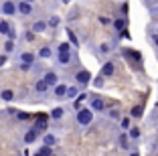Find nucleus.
<instances>
[{
    "label": "nucleus",
    "instance_id": "nucleus-1",
    "mask_svg": "<svg viewBox=\"0 0 158 156\" xmlns=\"http://www.w3.org/2000/svg\"><path fill=\"white\" fill-rule=\"evenodd\" d=\"M75 59V51L71 43H61L57 47V63L59 65H69Z\"/></svg>",
    "mask_w": 158,
    "mask_h": 156
},
{
    "label": "nucleus",
    "instance_id": "nucleus-2",
    "mask_svg": "<svg viewBox=\"0 0 158 156\" xmlns=\"http://www.w3.org/2000/svg\"><path fill=\"white\" fill-rule=\"evenodd\" d=\"M75 120H77L79 126H89L93 122V110L91 108H81V110H77V116H75Z\"/></svg>",
    "mask_w": 158,
    "mask_h": 156
},
{
    "label": "nucleus",
    "instance_id": "nucleus-3",
    "mask_svg": "<svg viewBox=\"0 0 158 156\" xmlns=\"http://www.w3.org/2000/svg\"><path fill=\"white\" fill-rule=\"evenodd\" d=\"M19 2L16 0H4L2 4H0V12L6 14V16H14V14H19Z\"/></svg>",
    "mask_w": 158,
    "mask_h": 156
},
{
    "label": "nucleus",
    "instance_id": "nucleus-4",
    "mask_svg": "<svg viewBox=\"0 0 158 156\" xmlns=\"http://www.w3.org/2000/svg\"><path fill=\"white\" fill-rule=\"evenodd\" d=\"M75 83H77L79 87H85L91 83V73H89L87 69H79L77 73H75Z\"/></svg>",
    "mask_w": 158,
    "mask_h": 156
},
{
    "label": "nucleus",
    "instance_id": "nucleus-5",
    "mask_svg": "<svg viewBox=\"0 0 158 156\" xmlns=\"http://www.w3.org/2000/svg\"><path fill=\"white\" fill-rule=\"evenodd\" d=\"M47 126H49V116H47V114H39V118H37V122H35L33 128L37 130L39 134H43L47 130Z\"/></svg>",
    "mask_w": 158,
    "mask_h": 156
},
{
    "label": "nucleus",
    "instance_id": "nucleus-6",
    "mask_svg": "<svg viewBox=\"0 0 158 156\" xmlns=\"http://www.w3.org/2000/svg\"><path fill=\"white\" fill-rule=\"evenodd\" d=\"M43 79L49 83V87H55L57 83H59V75H57V71H45V73H43Z\"/></svg>",
    "mask_w": 158,
    "mask_h": 156
},
{
    "label": "nucleus",
    "instance_id": "nucleus-7",
    "mask_svg": "<svg viewBox=\"0 0 158 156\" xmlns=\"http://www.w3.org/2000/svg\"><path fill=\"white\" fill-rule=\"evenodd\" d=\"M19 14L23 16H28V14H33V2H24V0H19Z\"/></svg>",
    "mask_w": 158,
    "mask_h": 156
},
{
    "label": "nucleus",
    "instance_id": "nucleus-8",
    "mask_svg": "<svg viewBox=\"0 0 158 156\" xmlns=\"http://www.w3.org/2000/svg\"><path fill=\"white\" fill-rule=\"evenodd\" d=\"M67 85L65 83H57L55 87H53V95L57 97V99H63V97H67Z\"/></svg>",
    "mask_w": 158,
    "mask_h": 156
},
{
    "label": "nucleus",
    "instance_id": "nucleus-9",
    "mask_svg": "<svg viewBox=\"0 0 158 156\" xmlns=\"http://www.w3.org/2000/svg\"><path fill=\"white\" fill-rule=\"evenodd\" d=\"M49 89H51V87H49V83H47V81H45L43 77L35 81V93H39V95H43V93H47Z\"/></svg>",
    "mask_w": 158,
    "mask_h": 156
},
{
    "label": "nucleus",
    "instance_id": "nucleus-10",
    "mask_svg": "<svg viewBox=\"0 0 158 156\" xmlns=\"http://www.w3.org/2000/svg\"><path fill=\"white\" fill-rule=\"evenodd\" d=\"M114 73H116V65H114L112 61H107V63L102 65V75L103 77H112Z\"/></svg>",
    "mask_w": 158,
    "mask_h": 156
},
{
    "label": "nucleus",
    "instance_id": "nucleus-11",
    "mask_svg": "<svg viewBox=\"0 0 158 156\" xmlns=\"http://www.w3.org/2000/svg\"><path fill=\"white\" fill-rule=\"evenodd\" d=\"M91 110L93 112H103L106 110V101L102 97H91Z\"/></svg>",
    "mask_w": 158,
    "mask_h": 156
},
{
    "label": "nucleus",
    "instance_id": "nucleus-12",
    "mask_svg": "<svg viewBox=\"0 0 158 156\" xmlns=\"http://www.w3.org/2000/svg\"><path fill=\"white\" fill-rule=\"evenodd\" d=\"M10 32H12V24H10L8 20L0 19V35H2V37H8Z\"/></svg>",
    "mask_w": 158,
    "mask_h": 156
},
{
    "label": "nucleus",
    "instance_id": "nucleus-13",
    "mask_svg": "<svg viewBox=\"0 0 158 156\" xmlns=\"http://www.w3.org/2000/svg\"><path fill=\"white\" fill-rule=\"evenodd\" d=\"M39 136H41V134H39V132H37L35 128H31V130H28L27 134H24V138H23V140H24V144H33V142L37 140Z\"/></svg>",
    "mask_w": 158,
    "mask_h": 156
},
{
    "label": "nucleus",
    "instance_id": "nucleus-14",
    "mask_svg": "<svg viewBox=\"0 0 158 156\" xmlns=\"http://www.w3.org/2000/svg\"><path fill=\"white\" fill-rule=\"evenodd\" d=\"M118 144H120V148L128 150V148H130V136H128V134H120V138H118Z\"/></svg>",
    "mask_w": 158,
    "mask_h": 156
},
{
    "label": "nucleus",
    "instance_id": "nucleus-15",
    "mask_svg": "<svg viewBox=\"0 0 158 156\" xmlns=\"http://www.w3.org/2000/svg\"><path fill=\"white\" fill-rule=\"evenodd\" d=\"M47 28H49V23H47V20H37V23L33 24V31L35 32H45Z\"/></svg>",
    "mask_w": 158,
    "mask_h": 156
},
{
    "label": "nucleus",
    "instance_id": "nucleus-16",
    "mask_svg": "<svg viewBox=\"0 0 158 156\" xmlns=\"http://www.w3.org/2000/svg\"><path fill=\"white\" fill-rule=\"evenodd\" d=\"M77 97H79V85L75 83V85H71L67 89V99H77Z\"/></svg>",
    "mask_w": 158,
    "mask_h": 156
},
{
    "label": "nucleus",
    "instance_id": "nucleus-17",
    "mask_svg": "<svg viewBox=\"0 0 158 156\" xmlns=\"http://www.w3.org/2000/svg\"><path fill=\"white\" fill-rule=\"evenodd\" d=\"M0 99L2 101H14V91L12 89H2L0 91Z\"/></svg>",
    "mask_w": 158,
    "mask_h": 156
},
{
    "label": "nucleus",
    "instance_id": "nucleus-18",
    "mask_svg": "<svg viewBox=\"0 0 158 156\" xmlns=\"http://www.w3.org/2000/svg\"><path fill=\"white\" fill-rule=\"evenodd\" d=\"M65 116V110L63 108H55V110L51 112V118H53V122H61V118Z\"/></svg>",
    "mask_w": 158,
    "mask_h": 156
},
{
    "label": "nucleus",
    "instance_id": "nucleus-19",
    "mask_svg": "<svg viewBox=\"0 0 158 156\" xmlns=\"http://www.w3.org/2000/svg\"><path fill=\"white\" fill-rule=\"evenodd\" d=\"M39 57H41V59H51V57H53V49H51V47H41Z\"/></svg>",
    "mask_w": 158,
    "mask_h": 156
},
{
    "label": "nucleus",
    "instance_id": "nucleus-20",
    "mask_svg": "<svg viewBox=\"0 0 158 156\" xmlns=\"http://www.w3.org/2000/svg\"><path fill=\"white\" fill-rule=\"evenodd\" d=\"M19 63H28V65H33L35 63V55L33 53H23L19 59Z\"/></svg>",
    "mask_w": 158,
    "mask_h": 156
},
{
    "label": "nucleus",
    "instance_id": "nucleus-21",
    "mask_svg": "<svg viewBox=\"0 0 158 156\" xmlns=\"http://www.w3.org/2000/svg\"><path fill=\"white\" fill-rule=\"evenodd\" d=\"M55 142H57L55 134H45V136H43V144H47V146H53Z\"/></svg>",
    "mask_w": 158,
    "mask_h": 156
},
{
    "label": "nucleus",
    "instance_id": "nucleus-22",
    "mask_svg": "<svg viewBox=\"0 0 158 156\" xmlns=\"http://www.w3.org/2000/svg\"><path fill=\"white\" fill-rule=\"evenodd\" d=\"M114 28H116V31H124L126 28V19H116L114 20Z\"/></svg>",
    "mask_w": 158,
    "mask_h": 156
},
{
    "label": "nucleus",
    "instance_id": "nucleus-23",
    "mask_svg": "<svg viewBox=\"0 0 158 156\" xmlns=\"http://www.w3.org/2000/svg\"><path fill=\"white\" fill-rule=\"evenodd\" d=\"M142 114H144V108L142 106H134L132 108V118H142Z\"/></svg>",
    "mask_w": 158,
    "mask_h": 156
},
{
    "label": "nucleus",
    "instance_id": "nucleus-24",
    "mask_svg": "<svg viewBox=\"0 0 158 156\" xmlns=\"http://www.w3.org/2000/svg\"><path fill=\"white\" fill-rule=\"evenodd\" d=\"M39 154H43V156H51V154H53V148H51V146H47V144H43L41 150H39Z\"/></svg>",
    "mask_w": 158,
    "mask_h": 156
},
{
    "label": "nucleus",
    "instance_id": "nucleus-25",
    "mask_svg": "<svg viewBox=\"0 0 158 156\" xmlns=\"http://www.w3.org/2000/svg\"><path fill=\"white\" fill-rule=\"evenodd\" d=\"M126 55H130L132 59H136V61H142V55H140L138 51H134V49H128V51H126Z\"/></svg>",
    "mask_w": 158,
    "mask_h": 156
},
{
    "label": "nucleus",
    "instance_id": "nucleus-26",
    "mask_svg": "<svg viewBox=\"0 0 158 156\" xmlns=\"http://www.w3.org/2000/svg\"><path fill=\"white\" fill-rule=\"evenodd\" d=\"M128 136H130L132 140H138L140 138V128H130L128 130Z\"/></svg>",
    "mask_w": 158,
    "mask_h": 156
},
{
    "label": "nucleus",
    "instance_id": "nucleus-27",
    "mask_svg": "<svg viewBox=\"0 0 158 156\" xmlns=\"http://www.w3.org/2000/svg\"><path fill=\"white\" fill-rule=\"evenodd\" d=\"M47 23H49V28H57L61 20H59V16H51V19L47 20Z\"/></svg>",
    "mask_w": 158,
    "mask_h": 156
},
{
    "label": "nucleus",
    "instance_id": "nucleus-28",
    "mask_svg": "<svg viewBox=\"0 0 158 156\" xmlns=\"http://www.w3.org/2000/svg\"><path fill=\"white\" fill-rule=\"evenodd\" d=\"M12 51H14V43H12V41H10V39H8V41L4 43V53H6V55H8V53H12Z\"/></svg>",
    "mask_w": 158,
    "mask_h": 156
},
{
    "label": "nucleus",
    "instance_id": "nucleus-29",
    "mask_svg": "<svg viewBox=\"0 0 158 156\" xmlns=\"http://www.w3.org/2000/svg\"><path fill=\"white\" fill-rule=\"evenodd\" d=\"M67 35H69V43H71V45H73V47H79V41H77V37H75V32L69 31Z\"/></svg>",
    "mask_w": 158,
    "mask_h": 156
},
{
    "label": "nucleus",
    "instance_id": "nucleus-30",
    "mask_svg": "<svg viewBox=\"0 0 158 156\" xmlns=\"http://www.w3.org/2000/svg\"><path fill=\"white\" fill-rule=\"evenodd\" d=\"M93 85H95V87H102V85H103V75H102V73L93 79Z\"/></svg>",
    "mask_w": 158,
    "mask_h": 156
},
{
    "label": "nucleus",
    "instance_id": "nucleus-31",
    "mask_svg": "<svg viewBox=\"0 0 158 156\" xmlns=\"http://www.w3.org/2000/svg\"><path fill=\"white\" fill-rule=\"evenodd\" d=\"M107 116H110V120H120V112H118V110H110Z\"/></svg>",
    "mask_w": 158,
    "mask_h": 156
},
{
    "label": "nucleus",
    "instance_id": "nucleus-32",
    "mask_svg": "<svg viewBox=\"0 0 158 156\" xmlns=\"http://www.w3.org/2000/svg\"><path fill=\"white\" fill-rule=\"evenodd\" d=\"M120 124H122V128H124V130H130V118H122Z\"/></svg>",
    "mask_w": 158,
    "mask_h": 156
},
{
    "label": "nucleus",
    "instance_id": "nucleus-33",
    "mask_svg": "<svg viewBox=\"0 0 158 156\" xmlns=\"http://www.w3.org/2000/svg\"><path fill=\"white\" fill-rule=\"evenodd\" d=\"M99 53H102V55H106V53H110V45H107V43H103V45H99Z\"/></svg>",
    "mask_w": 158,
    "mask_h": 156
},
{
    "label": "nucleus",
    "instance_id": "nucleus-34",
    "mask_svg": "<svg viewBox=\"0 0 158 156\" xmlns=\"http://www.w3.org/2000/svg\"><path fill=\"white\" fill-rule=\"evenodd\" d=\"M19 69H20V71H31V69H33V65H28V63H19Z\"/></svg>",
    "mask_w": 158,
    "mask_h": 156
},
{
    "label": "nucleus",
    "instance_id": "nucleus-35",
    "mask_svg": "<svg viewBox=\"0 0 158 156\" xmlns=\"http://www.w3.org/2000/svg\"><path fill=\"white\" fill-rule=\"evenodd\" d=\"M24 41H35V31L24 32Z\"/></svg>",
    "mask_w": 158,
    "mask_h": 156
},
{
    "label": "nucleus",
    "instance_id": "nucleus-36",
    "mask_svg": "<svg viewBox=\"0 0 158 156\" xmlns=\"http://www.w3.org/2000/svg\"><path fill=\"white\" fill-rule=\"evenodd\" d=\"M16 118L24 122V120H28V114H27V112H19V114H16Z\"/></svg>",
    "mask_w": 158,
    "mask_h": 156
},
{
    "label": "nucleus",
    "instance_id": "nucleus-37",
    "mask_svg": "<svg viewBox=\"0 0 158 156\" xmlns=\"http://www.w3.org/2000/svg\"><path fill=\"white\" fill-rule=\"evenodd\" d=\"M6 61H8V55H0V67H2V65H6Z\"/></svg>",
    "mask_w": 158,
    "mask_h": 156
},
{
    "label": "nucleus",
    "instance_id": "nucleus-38",
    "mask_svg": "<svg viewBox=\"0 0 158 156\" xmlns=\"http://www.w3.org/2000/svg\"><path fill=\"white\" fill-rule=\"evenodd\" d=\"M99 23L102 24H110V19H107V16H99Z\"/></svg>",
    "mask_w": 158,
    "mask_h": 156
},
{
    "label": "nucleus",
    "instance_id": "nucleus-39",
    "mask_svg": "<svg viewBox=\"0 0 158 156\" xmlns=\"http://www.w3.org/2000/svg\"><path fill=\"white\" fill-rule=\"evenodd\" d=\"M120 37H124V39H128V37H130V32H128V31H126V28H124V31H120Z\"/></svg>",
    "mask_w": 158,
    "mask_h": 156
},
{
    "label": "nucleus",
    "instance_id": "nucleus-40",
    "mask_svg": "<svg viewBox=\"0 0 158 156\" xmlns=\"http://www.w3.org/2000/svg\"><path fill=\"white\" fill-rule=\"evenodd\" d=\"M130 156H140V154H138V152H132V154H130Z\"/></svg>",
    "mask_w": 158,
    "mask_h": 156
},
{
    "label": "nucleus",
    "instance_id": "nucleus-41",
    "mask_svg": "<svg viewBox=\"0 0 158 156\" xmlns=\"http://www.w3.org/2000/svg\"><path fill=\"white\" fill-rule=\"evenodd\" d=\"M24 2H37V0H24Z\"/></svg>",
    "mask_w": 158,
    "mask_h": 156
},
{
    "label": "nucleus",
    "instance_id": "nucleus-42",
    "mask_svg": "<svg viewBox=\"0 0 158 156\" xmlns=\"http://www.w3.org/2000/svg\"><path fill=\"white\" fill-rule=\"evenodd\" d=\"M154 41H156V45H158V35H156V39H154Z\"/></svg>",
    "mask_w": 158,
    "mask_h": 156
},
{
    "label": "nucleus",
    "instance_id": "nucleus-43",
    "mask_svg": "<svg viewBox=\"0 0 158 156\" xmlns=\"http://www.w3.org/2000/svg\"><path fill=\"white\" fill-rule=\"evenodd\" d=\"M35 156H43V154H39V152H37V154H35Z\"/></svg>",
    "mask_w": 158,
    "mask_h": 156
},
{
    "label": "nucleus",
    "instance_id": "nucleus-44",
    "mask_svg": "<svg viewBox=\"0 0 158 156\" xmlns=\"http://www.w3.org/2000/svg\"><path fill=\"white\" fill-rule=\"evenodd\" d=\"M63 2H67V4H69V0H63Z\"/></svg>",
    "mask_w": 158,
    "mask_h": 156
},
{
    "label": "nucleus",
    "instance_id": "nucleus-45",
    "mask_svg": "<svg viewBox=\"0 0 158 156\" xmlns=\"http://www.w3.org/2000/svg\"><path fill=\"white\" fill-rule=\"evenodd\" d=\"M51 156H57V154H51Z\"/></svg>",
    "mask_w": 158,
    "mask_h": 156
}]
</instances>
